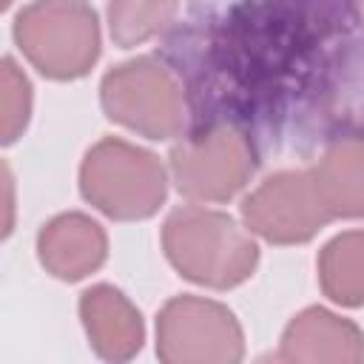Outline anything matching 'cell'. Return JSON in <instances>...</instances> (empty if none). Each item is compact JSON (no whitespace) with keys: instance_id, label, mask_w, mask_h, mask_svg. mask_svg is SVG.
Masks as SVG:
<instances>
[{"instance_id":"6da1fadb","label":"cell","mask_w":364,"mask_h":364,"mask_svg":"<svg viewBox=\"0 0 364 364\" xmlns=\"http://www.w3.org/2000/svg\"><path fill=\"white\" fill-rule=\"evenodd\" d=\"M154 57L191 142L233 134L256 165L364 145V0H191Z\"/></svg>"}]
</instances>
